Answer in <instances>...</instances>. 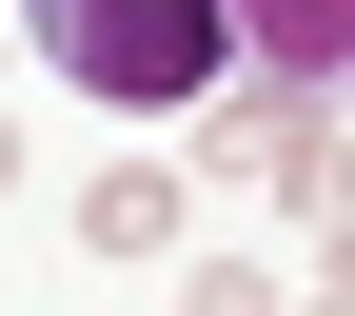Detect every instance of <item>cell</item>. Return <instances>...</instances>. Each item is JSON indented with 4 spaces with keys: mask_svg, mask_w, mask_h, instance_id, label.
<instances>
[{
    "mask_svg": "<svg viewBox=\"0 0 355 316\" xmlns=\"http://www.w3.org/2000/svg\"><path fill=\"white\" fill-rule=\"evenodd\" d=\"M20 40L79 99H139V119H178V99L237 79V0H20Z\"/></svg>",
    "mask_w": 355,
    "mask_h": 316,
    "instance_id": "1",
    "label": "cell"
},
{
    "mask_svg": "<svg viewBox=\"0 0 355 316\" xmlns=\"http://www.w3.org/2000/svg\"><path fill=\"white\" fill-rule=\"evenodd\" d=\"M237 60L257 79H355V0H237Z\"/></svg>",
    "mask_w": 355,
    "mask_h": 316,
    "instance_id": "2",
    "label": "cell"
},
{
    "mask_svg": "<svg viewBox=\"0 0 355 316\" xmlns=\"http://www.w3.org/2000/svg\"><path fill=\"white\" fill-rule=\"evenodd\" d=\"M79 257H178V158H119V178H79Z\"/></svg>",
    "mask_w": 355,
    "mask_h": 316,
    "instance_id": "3",
    "label": "cell"
},
{
    "mask_svg": "<svg viewBox=\"0 0 355 316\" xmlns=\"http://www.w3.org/2000/svg\"><path fill=\"white\" fill-rule=\"evenodd\" d=\"M178 316H296V297L257 277V257H178Z\"/></svg>",
    "mask_w": 355,
    "mask_h": 316,
    "instance_id": "4",
    "label": "cell"
},
{
    "mask_svg": "<svg viewBox=\"0 0 355 316\" xmlns=\"http://www.w3.org/2000/svg\"><path fill=\"white\" fill-rule=\"evenodd\" d=\"M316 316H355V217H336V257H316Z\"/></svg>",
    "mask_w": 355,
    "mask_h": 316,
    "instance_id": "5",
    "label": "cell"
},
{
    "mask_svg": "<svg viewBox=\"0 0 355 316\" xmlns=\"http://www.w3.org/2000/svg\"><path fill=\"white\" fill-rule=\"evenodd\" d=\"M0 198H20V139H0Z\"/></svg>",
    "mask_w": 355,
    "mask_h": 316,
    "instance_id": "6",
    "label": "cell"
}]
</instances>
